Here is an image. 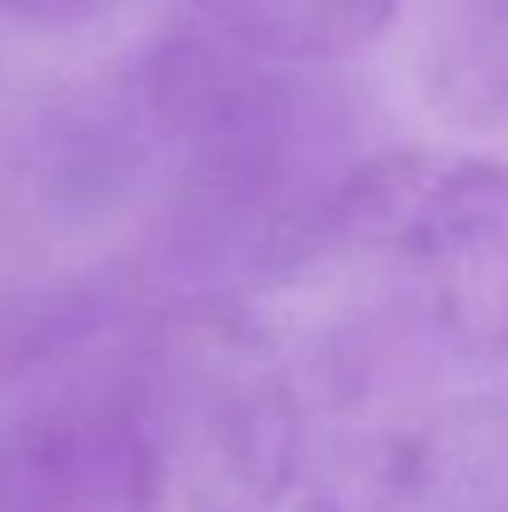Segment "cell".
Listing matches in <instances>:
<instances>
[{
    "label": "cell",
    "instance_id": "cell-5",
    "mask_svg": "<svg viewBox=\"0 0 508 512\" xmlns=\"http://www.w3.org/2000/svg\"><path fill=\"white\" fill-rule=\"evenodd\" d=\"M9 14L27 18V23H41V27H77L95 14L104 0H0Z\"/></svg>",
    "mask_w": 508,
    "mask_h": 512
},
{
    "label": "cell",
    "instance_id": "cell-2",
    "mask_svg": "<svg viewBox=\"0 0 508 512\" xmlns=\"http://www.w3.org/2000/svg\"><path fill=\"white\" fill-rule=\"evenodd\" d=\"M347 212L374 216L464 337L508 355V171L459 167L356 185Z\"/></svg>",
    "mask_w": 508,
    "mask_h": 512
},
{
    "label": "cell",
    "instance_id": "cell-4",
    "mask_svg": "<svg viewBox=\"0 0 508 512\" xmlns=\"http://www.w3.org/2000/svg\"><path fill=\"white\" fill-rule=\"evenodd\" d=\"M225 45L266 63L302 68L360 50L401 0H189Z\"/></svg>",
    "mask_w": 508,
    "mask_h": 512
},
{
    "label": "cell",
    "instance_id": "cell-1",
    "mask_svg": "<svg viewBox=\"0 0 508 512\" xmlns=\"http://www.w3.org/2000/svg\"><path fill=\"white\" fill-rule=\"evenodd\" d=\"M135 409L131 512H279L297 472V405L252 328L185 310L126 346Z\"/></svg>",
    "mask_w": 508,
    "mask_h": 512
},
{
    "label": "cell",
    "instance_id": "cell-3",
    "mask_svg": "<svg viewBox=\"0 0 508 512\" xmlns=\"http://www.w3.org/2000/svg\"><path fill=\"white\" fill-rule=\"evenodd\" d=\"M135 409L126 346L0 423V512H131Z\"/></svg>",
    "mask_w": 508,
    "mask_h": 512
}]
</instances>
